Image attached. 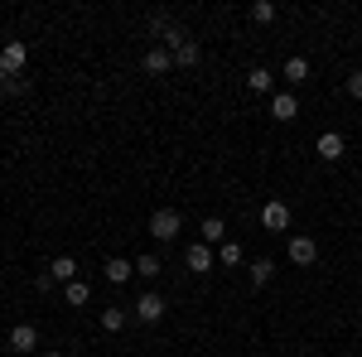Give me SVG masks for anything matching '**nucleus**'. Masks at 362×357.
<instances>
[{"label": "nucleus", "instance_id": "obj_2", "mask_svg": "<svg viewBox=\"0 0 362 357\" xmlns=\"http://www.w3.org/2000/svg\"><path fill=\"white\" fill-rule=\"evenodd\" d=\"M165 295H155V290H145V295H140L136 300V319L140 324H160V319H165Z\"/></svg>", "mask_w": 362, "mask_h": 357}, {"label": "nucleus", "instance_id": "obj_14", "mask_svg": "<svg viewBox=\"0 0 362 357\" xmlns=\"http://www.w3.org/2000/svg\"><path fill=\"white\" fill-rule=\"evenodd\" d=\"M169 68H174V54H169V49H150V54H145V73L160 78V73H169Z\"/></svg>", "mask_w": 362, "mask_h": 357}, {"label": "nucleus", "instance_id": "obj_1", "mask_svg": "<svg viewBox=\"0 0 362 357\" xmlns=\"http://www.w3.org/2000/svg\"><path fill=\"white\" fill-rule=\"evenodd\" d=\"M179 227H184V222H179V213H174V208L150 213V237H155V242H174V237H179Z\"/></svg>", "mask_w": 362, "mask_h": 357}, {"label": "nucleus", "instance_id": "obj_24", "mask_svg": "<svg viewBox=\"0 0 362 357\" xmlns=\"http://www.w3.org/2000/svg\"><path fill=\"white\" fill-rule=\"evenodd\" d=\"M54 285H58V280H54V275H49V271H39V275H34V290H44V295H49Z\"/></svg>", "mask_w": 362, "mask_h": 357}, {"label": "nucleus", "instance_id": "obj_18", "mask_svg": "<svg viewBox=\"0 0 362 357\" xmlns=\"http://www.w3.org/2000/svg\"><path fill=\"white\" fill-rule=\"evenodd\" d=\"M247 87H251V92H271V87H276V78H271L266 68H251V73H247Z\"/></svg>", "mask_w": 362, "mask_h": 357}, {"label": "nucleus", "instance_id": "obj_9", "mask_svg": "<svg viewBox=\"0 0 362 357\" xmlns=\"http://www.w3.org/2000/svg\"><path fill=\"white\" fill-rule=\"evenodd\" d=\"M271 116H276V121H295V116H300V102H295L290 92H276V97H271Z\"/></svg>", "mask_w": 362, "mask_h": 357}, {"label": "nucleus", "instance_id": "obj_21", "mask_svg": "<svg viewBox=\"0 0 362 357\" xmlns=\"http://www.w3.org/2000/svg\"><path fill=\"white\" fill-rule=\"evenodd\" d=\"M251 20H256V25H271V20H276V5H271V0H256V5H251Z\"/></svg>", "mask_w": 362, "mask_h": 357}, {"label": "nucleus", "instance_id": "obj_13", "mask_svg": "<svg viewBox=\"0 0 362 357\" xmlns=\"http://www.w3.org/2000/svg\"><path fill=\"white\" fill-rule=\"evenodd\" d=\"M227 242V222L223 218H203V247H223Z\"/></svg>", "mask_w": 362, "mask_h": 357}, {"label": "nucleus", "instance_id": "obj_5", "mask_svg": "<svg viewBox=\"0 0 362 357\" xmlns=\"http://www.w3.org/2000/svg\"><path fill=\"white\" fill-rule=\"evenodd\" d=\"M25 63H29V49L20 44V39L0 49V73H15V78H20V73H25Z\"/></svg>", "mask_w": 362, "mask_h": 357}, {"label": "nucleus", "instance_id": "obj_19", "mask_svg": "<svg viewBox=\"0 0 362 357\" xmlns=\"http://www.w3.org/2000/svg\"><path fill=\"white\" fill-rule=\"evenodd\" d=\"M276 275V261H251V285H271Z\"/></svg>", "mask_w": 362, "mask_h": 357}, {"label": "nucleus", "instance_id": "obj_8", "mask_svg": "<svg viewBox=\"0 0 362 357\" xmlns=\"http://www.w3.org/2000/svg\"><path fill=\"white\" fill-rule=\"evenodd\" d=\"M34 343H39V329H34V324H15V329H10V348H15V353H34Z\"/></svg>", "mask_w": 362, "mask_h": 357}, {"label": "nucleus", "instance_id": "obj_26", "mask_svg": "<svg viewBox=\"0 0 362 357\" xmlns=\"http://www.w3.org/2000/svg\"><path fill=\"white\" fill-rule=\"evenodd\" d=\"M44 357H58V353H44Z\"/></svg>", "mask_w": 362, "mask_h": 357}, {"label": "nucleus", "instance_id": "obj_12", "mask_svg": "<svg viewBox=\"0 0 362 357\" xmlns=\"http://www.w3.org/2000/svg\"><path fill=\"white\" fill-rule=\"evenodd\" d=\"M102 271H107V280H112V285H126V280H131V275H136V266H131V261H126V256H112V261H107V266H102Z\"/></svg>", "mask_w": 362, "mask_h": 357}, {"label": "nucleus", "instance_id": "obj_10", "mask_svg": "<svg viewBox=\"0 0 362 357\" xmlns=\"http://www.w3.org/2000/svg\"><path fill=\"white\" fill-rule=\"evenodd\" d=\"M49 275H54L58 285H73V280H78V261H73V256H54Z\"/></svg>", "mask_w": 362, "mask_h": 357}, {"label": "nucleus", "instance_id": "obj_25", "mask_svg": "<svg viewBox=\"0 0 362 357\" xmlns=\"http://www.w3.org/2000/svg\"><path fill=\"white\" fill-rule=\"evenodd\" d=\"M348 97H358V102H362V68L353 73V78H348Z\"/></svg>", "mask_w": 362, "mask_h": 357}, {"label": "nucleus", "instance_id": "obj_11", "mask_svg": "<svg viewBox=\"0 0 362 357\" xmlns=\"http://www.w3.org/2000/svg\"><path fill=\"white\" fill-rule=\"evenodd\" d=\"M198 58H203V49H198V39H184V44L174 49V68H198Z\"/></svg>", "mask_w": 362, "mask_h": 357}, {"label": "nucleus", "instance_id": "obj_4", "mask_svg": "<svg viewBox=\"0 0 362 357\" xmlns=\"http://www.w3.org/2000/svg\"><path fill=\"white\" fill-rule=\"evenodd\" d=\"M261 227H266V232H285V227H290V203L271 198V203L261 208Z\"/></svg>", "mask_w": 362, "mask_h": 357}, {"label": "nucleus", "instance_id": "obj_3", "mask_svg": "<svg viewBox=\"0 0 362 357\" xmlns=\"http://www.w3.org/2000/svg\"><path fill=\"white\" fill-rule=\"evenodd\" d=\"M184 266H189L194 275H208L213 266H218V251H213V247H203V242H194V247L184 251Z\"/></svg>", "mask_w": 362, "mask_h": 357}, {"label": "nucleus", "instance_id": "obj_23", "mask_svg": "<svg viewBox=\"0 0 362 357\" xmlns=\"http://www.w3.org/2000/svg\"><path fill=\"white\" fill-rule=\"evenodd\" d=\"M0 92H5V97H20V92H25V78H15V73H0Z\"/></svg>", "mask_w": 362, "mask_h": 357}, {"label": "nucleus", "instance_id": "obj_20", "mask_svg": "<svg viewBox=\"0 0 362 357\" xmlns=\"http://www.w3.org/2000/svg\"><path fill=\"white\" fill-rule=\"evenodd\" d=\"M63 300H68V304H87V300H92V290H87L83 280H73V285H63Z\"/></svg>", "mask_w": 362, "mask_h": 357}, {"label": "nucleus", "instance_id": "obj_15", "mask_svg": "<svg viewBox=\"0 0 362 357\" xmlns=\"http://www.w3.org/2000/svg\"><path fill=\"white\" fill-rule=\"evenodd\" d=\"M136 275H140V280H160V275H165V261H160V256H140Z\"/></svg>", "mask_w": 362, "mask_h": 357}, {"label": "nucleus", "instance_id": "obj_6", "mask_svg": "<svg viewBox=\"0 0 362 357\" xmlns=\"http://www.w3.org/2000/svg\"><path fill=\"white\" fill-rule=\"evenodd\" d=\"M290 261H295V266H314V256H319V242H314V237H290Z\"/></svg>", "mask_w": 362, "mask_h": 357}, {"label": "nucleus", "instance_id": "obj_17", "mask_svg": "<svg viewBox=\"0 0 362 357\" xmlns=\"http://www.w3.org/2000/svg\"><path fill=\"white\" fill-rule=\"evenodd\" d=\"M102 329H107V333H121V329H126V309H121V304L102 309Z\"/></svg>", "mask_w": 362, "mask_h": 357}, {"label": "nucleus", "instance_id": "obj_7", "mask_svg": "<svg viewBox=\"0 0 362 357\" xmlns=\"http://www.w3.org/2000/svg\"><path fill=\"white\" fill-rule=\"evenodd\" d=\"M314 150H319L324 160H343V150H348V140L338 136V131H324V136L314 140Z\"/></svg>", "mask_w": 362, "mask_h": 357}, {"label": "nucleus", "instance_id": "obj_16", "mask_svg": "<svg viewBox=\"0 0 362 357\" xmlns=\"http://www.w3.org/2000/svg\"><path fill=\"white\" fill-rule=\"evenodd\" d=\"M305 78H309V58H300V54L285 58V83H305Z\"/></svg>", "mask_w": 362, "mask_h": 357}, {"label": "nucleus", "instance_id": "obj_22", "mask_svg": "<svg viewBox=\"0 0 362 357\" xmlns=\"http://www.w3.org/2000/svg\"><path fill=\"white\" fill-rule=\"evenodd\" d=\"M218 261H223V266H242V247H237V242H223V247H218Z\"/></svg>", "mask_w": 362, "mask_h": 357}]
</instances>
